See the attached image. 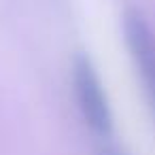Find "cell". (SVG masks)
<instances>
[{
  "instance_id": "cell-1",
  "label": "cell",
  "mask_w": 155,
  "mask_h": 155,
  "mask_svg": "<svg viewBox=\"0 0 155 155\" xmlns=\"http://www.w3.org/2000/svg\"><path fill=\"white\" fill-rule=\"evenodd\" d=\"M74 87H77V98L79 106L91 125L94 132L98 134H108L110 132V108L106 94L102 89V83L91 66V62L85 55H79L74 62Z\"/></svg>"
},
{
  "instance_id": "cell-2",
  "label": "cell",
  "mask_w": 155,
  "mask_h": 155,
  "mask_svg": "<svg viewBox=\"0 0 155 155\" xmlns=\"http://www.w3.org/2000/svg\"><path fill=\"white\" fill-rule=\"evenodd\" d=\"M123 28H125V41L130 47V55L138 68L147 100L155 115V36L151 28L147 26V21L134 11L125 15Z\"/></svg>"
},
{
  "instance_id": "cell-3",
  "label": "cell",
  "mask_w": 155,
  "mask_h": 155,
  "mask_svg": "<svg viewBox=\"0 0 155 155\" xmlns=\"http://www.w3.org/2000/svg\"><path fill=\"white\" fill-rule=\"evenodd\" d=\"M100 155H127L125 151H121L119 147H104L100 151Z\"/></svg>"
}]
</instances>
